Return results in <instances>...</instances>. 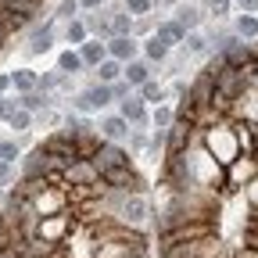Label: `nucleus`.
Here are the masks:
<instances>
[{"label":"nucleus","instance_id":"1","mask_svg":"<svg viewBox=\"0 0 258 258\" xmlns=\"http://www.w3.org/2000/svg\"><path fill=\"white\" fill-rule=\"evenodd\" d=\"M222 247L212 233L205 237H194V240H183V244H169V247H161V258H219Z\"/></svg>","mask_w":258,"mask_h":258},{"label":"nucleus","instance_id":"2","mask_svg":"<svg viewBox=\"0 0 258 258\" xmlns=\"http://www.w3.org/2000/svg\"><path fill=\"white\" fill-rule=\"evenodd\" d=\"M151 212L147 198H140V190H118L115 198V222H125V226H137L144 222Z\"/></svg>","mask_w":258,"mask_h":258},{"label":"nucleus","instance_id":"3","mask_svg":"<svg viewBox=\"0 0 258 258\" xmlns=\"http://www.w3.org/2000/svg\"><path fill=\"white\" fill-rule=\"evenodd\" d=\"M205 144H208V154H215V161L222 169L240 154V140H237V133H230V129H212L205 137Z\"/></svg>","mask_w":258,"mask_h":258},{"label":"nucleus","instance_id":"4","mask_svg":"<svg viewBox=\"0 0 258 258\" xmlns=\"http://www.w3.org/2000/svg\"><path fill=\"white\" fill-rule=\"evenodd\" d=\"M64 183L69 186H97L101 183V169L93 158H76L72 165H64Z\"/></svg>","mask_w":258,"mask_h":258},{"label":"nucleus","instance_id":"5","mask_svg":"<svg viewBox=\"0 0 258 258\" xmlns=\"http://www.w3.org/2000/svg\"><path fill=\"white\" fill-rule=\"evenodd\" d=\"M258 176V154H237L230 165H226V186H247Z\"/></svg>","mask_w":258,"mask_h":258},{"label":"nucleus","instance_id":"6","mask_svg":"<svg viewBox=\"0 0 258 258\" xmlns=\"http://www.w3.org/2000/svg\"><path fill=\"white\" fill-rule=\"evenodd\" d=\"M115 101V93H111V86L108 83H97V86H90V90H83L79 97H76V111H83V115H90V111H101V108H108Z\"/></svg>","mask_w":258,"mask_h":258},{"label":"nucleus","instance_id":"7","mask_svg":"<svg viewBox=\"0 0 258 258\" xmlns=\"http://www.w3.org/2000/svg\"><path fill=\"white\" fill-rule=\"evenodd\" d=\"M101 183L111 190H140V176L129 169V165H115V169H101Z\"/></svg>","mask_w":258,"mask_h":258},{"label":"nucleus","instance_id":"8","mask_svg":"<svg viewBox=\"0 0 258 258\" xmlns=\"http://www.w3.org/2000/svg\"><path fill=\"white\" fill-rule=\"evenodd\" d=\"M93 161H97V169H115V165H129V154H125L118 144H111V140H101V147H97Z\"/></svg>","mask_w":258,"mask_h":258},{"label":"nucleus","instance_id":"9","mask_svg":"<svg viewBox=\"0 0 258 258\" xmlns=\"http://www.w3.org/2000/svg\"><path fill=\"white\" fill-rule=\"evenodd\" d=\"M122 118H129V125H144L147 122V101L144 97H122Z\"/></svg>","mask_w":258,"mask_h":258},{"label":"nucleus","instance_id":"10","mask_svg":"<svg viewBox=\"0 0 258 258\" xmlns=\"http://www.w3.org/2000/svg\"><path fill=\"white\" fill-rule=\"evenodd\" d=\"M108 57H115V61H133L137 57V40L133 36H111L108 40Z\"/></svg>","mask_w":258,"mask_h":258},{"label":"nucleus","instance_id":"11","mask_svg":"<svg viewBox=\"0 0 258 258\" xmlns=\"http://www.w3.org/2000/svg\"><path fill=\"white\" fill-rule=\"evenodd\" d=\"M133 129H129V118H122V115H111V118H104L101 122V137L104 140H111V144H118V140H125Z\"/></svg>","mask_w":258,"mask_h":258},{"label":"nucleus","instance_id":"12","mask_svg":"<svg viewBox=\"0 0 258 258\" xmlns=\"http://www.w3.org/2000/svg\"><path fill=\"white\" fill-rule=\"evenodd\" d=\"M122 79H125L129 86H144V83L151 79V64H147V61H137V57L125 61V64H122Z\"/></svg>","mask_w":258,"mask_h":258},{"label":"nucleus","instance_id":"13","mask_svg":"<svg viewBox=\"0 0 258 258\" xmlns=\"http://www.w3.org/2000/svg\"><path fill=\"white\" fill-rule=\"evenodd\" d=\"M54 43V25H40V29H32V36H29V54H47Z\"/></svg>","mask_w":258,"mask_h":258},{"label":"nucleus","instance_id":"14","mask_svg":"<svg viewBox=\"0 0 258 258\" xmlns=\"http://www.w3.org/2000/svg\"><path fill=\"white\" fill-rule=\"evenodd\" d=\"M79 57H83V64H90V69H97L104 57H108V43H101V40H86L83 47H79Z\"/></svg>","mask_w":258,"mask_h":258},{"label":"nucleus","instance_id":"15","mask_svg":"<svg viewBox=\"0 0 258 258\" xmlns=\"http://www.w3.org/2000/svg\"><path fill=\"white\" fill-rule=\"evenodd\" d=\"M47 104H50V97H47L43 90H29V93H22V97H18V108H25V111H32V115L43 111Z\"/></svg>","mask_w":258,"mask_h":258},{"label":"nucleus","instance_id":"16","mask_svg":"<svg viewBox=\"0 0 258 258\" xmlns=\"http://www.w3.org/2000/svg\"><path fill=\"white\" fill-rule=\"evenodd\" d=\"M154 36L165 43V47H172V43H183V36H186V29L179 25V22H165V25H158V32Z\"/></svg>","mask_w":258,"mask_h":258},{"label":"nucleus","instance_id":"17","mask_svg":"<svg viewBox=\"0 0 258 258\" xmlns=\"http://www.w3.org/2000/svg\"><path fill=\"white\" fill-rule=\"evenodd\" d=\"M11 86H15L18 93H29V90H40V76L32 72V69H18V72L11 76Z\"/></svg>","mask_w":258,"mask_h":258},{"label":"nucleus","instance_id":"18","mask_svg":"<svg viewBox=\"0 0 258 258\" xmlns=\"http://www.w3.org/2000/svg\"><path fill=\"white\" fill-rule=\"evenodd\" d=\"M97 79H101V83H118L122 79V61H115V57H104L101 64H97Z\"/></svg>","mask_w":258,"mask_h":258},{"label":"nucleus","instance_id":"19","mask_svg":"<svg viewBox=\"0 0 258 258\" xmlns=\"http://www.w3.org/2000/svg\"><path fill=\"white\" fill-rule=\"evenodd\" d=\"M57 69H61V72H69V76H76V72L83 69V57H79V50H64V54L57 57Z\"/></svg>","mask_w":258,"mask_h":258},{"label":"nucleus","instance_id":"20","mask_svg":"<svg viewBox=\"0 0 258 258\" xmlns=\"http://www.w3.org/2000/svg\"><path fill=\"white\" fill-rule=\"evenodd\" d=\"M237 36H240V40L258 36V18H254V15H240V18H237Z\"/></svg>","mask_w":258,"mask_h":258},{"label":"nucleus","instance_id":"21","mask_svg":"<svg viewBox=\"0 0 258 258\" xmlns=\"http://www.w3.org/2000/svg\"><path fill=\"white\" fill-rule=\"evenodd\" d=\"M140 97H144L147 104H161V101H165V90H161L154 79H147V83L140 86Z\"/></svg>","mask_w":258,"mask_h":258},{"label":"nucleus","instance_id":"22","mask_svg":"<svg viewBox=\"0 0 258 258\" xmlns=\"http://www.w3.org/2000/svg\"><path fill=\"white\" fill-rule=\"evenodd\" d=\"M151 122H154V129H169V125L176 122V111H172V108H165V104H158V108H154V115H151Z\"/></svg>","mask_w":258,"mask_h":258},{"label":"nucleus","instance_id":"23","mask_svg":"<svg viewBox=\"0 0 258 258\" xmlns=\"http://www.w3.org/2000/svg\"><path fill=\"white\" fill-rule=\"evenodd\" d=\"M144 54H147V61H165V54H169V47L161 43L158 36H151L147 43H144Z\"/></svg>","mask_w":258,"mask_h":258},{"label":"nucleus","instance_id":"24","mask_svg":"<svg viewBox=\"0 0 258 258\" xmlns=\"http://www.w3.org/2000/svg\"><path fill=\"white\" fill-rule=\"evenodd\" d=\"M183 47H186V54H205V50H208V40L201 36V32H186V36H183Z\"/></svg>","mask_w":258,"mask_h":258},{"label":"nucleus","instance_id":"25","mask_svg":"<svg viewBox=\"0 0 258 258\" xmlns=\"http://www.w3.org/2000/svg\"><path fill=\"white\" fill-rule=\"evenodd\" d=\"M129 29H133V15H129V11H118V15L111 18V32H115V36H129Z\"/></svg>","mask_w":258,"mask_h":258},{"label":"nucleus","instance_id":"26","mask_svg":"<svg viewBox=\"0 0 258 258\" xmlns=\"http://www.w3.org/2000/svg\"><path fill=\"white\" fill-rule=\"evenodd\" d=\"M64 36H69V43H72V47H83V43H86V22H76V18H72Z\"/></svg>","mask_w":258,"mask_h":258},{"label":"nucleus","instance_id":"27","mask_svg":"<svg viewBox=\"0 0 258 258\" xmlns=\"http://www.w3.org/2000/svg\"><path fill=\"white\" fill-rule=\"evenodd\" d=\"M8 125H11V129H29V125H32V111H25V108H15V115L8 118Z\"/></svg>","mask_w":258,"mask_h":258},{"label":"nucleus","instance_id":"28","mask_svg":"<svg viewBox=\"0 0 258 258\" xmlns=\"http://www.w3.org/2000/svg\"><path fill=\"white\" fill-rule=\"evenodd\" d=\"M18 158H22V151H18L15 140H4V144H0V161H11V165H15Z\"/></svg>","mask_w":258,"mask_h":258},{"label":"nucleus","instance_id":"29","mask_svg":"<svg viewBox=\"0 0 258 258\" xmlns=\"http://www.w3.org/2000/svg\"><path fill=\"white\" fill-rule=\"evenodd\" d=\"M183 29H194V25H198L201 22V15H198V8H179V18H176Z\"/></svg>","mask_w":258,"mask_h":258},{"label":"nucleus","instance_id":"30","mask_svg":"<svg viewBox=\"0 0 258 258\" xmlns=\"http://www.w3.org/2000/svg\"><path fill=\"white\" fill-rule=\"evenodd\" d=\"M151 4H154V0H125V11L129 15H147Z\"/></svg>","mask_w":258,"mask_h":258},{"label":"nucleus","instance_id":"31","mask_svg":"<svg viewBox=\"0 0 258 258\" xmlns=\"http://www.w3.org/2000/svg\"><path fill=\"white\" fill-rule=\"evenodd\" d=\"M76 11H79V0H61V4H57V15L61 18H72Z\"/></svg>","mask_w":258,"mask_h":258},{"label":"nucleus","instance_id":"32","mask_svg":"<svg viewBox=\"0 0 258 258\" xmlns=\"http://www.w3.org/2000/svg\"><path fill=\"white\" fill-rule=\"evenodd\" d=\"M208 8L215 11V18H222V15H230V0H208Z\"/></svg>","mask_w":258,"mask_h":258},{"label":"nucleus","instance_id":"33","mask_svg":"<svg viewBox=\"0 0 258 258\" xmlns=\"http://www.w3.org/2000/svg\"><path fill=\"white\" fill-rule=\"evenodd\" d=\"M15 108H18V101H8V97H4V101H0V118L8 122V118L15 115Z\"/></svg>","mask_w":258,"mask_h":258},{"label":"nucleus","instance_id":"34","mask_svg":"<svg viewBox=\"0 0 258 258\" xmlns=\"http://www.w3.org/2000/svg\"><path fill=\"white\" fill-rule=\"evenodd\" d=\"M129 90H133V86H129L125 79H118V83H111V93H115V97H129Z\"/></svg>","mask_w":258,"mask_h":258},{"label":"nucleus","instance_id":"35","mask_svg":"<svg viewBox=\"0 0 258 258\" xmlns=\"http://www.w3.org/2000/svg\"><path fill=\"white\" fill-rule=\"evenodd\" d=\"M244 240H247V251H258V230H244Z\"/></svg>","mask_w":258,"mask_h":258},{"label":"nucleus","instance_id":"36","mask_svg":"<svg viewBox=\"0 0 258 258\" xmlns=\"http://www.w3.org/2000/svg\"><path fill=\"white\" fill-rule=\"evenodd\" d=\"M8 244H15V240L8 237V222H0V251H4Z\"/></svg>","mask_w":258,"mask_h":258},{"label":"nucleus","instance_id":"37","mask_svg":"<svg viewBox=\"0 0 258 258\" xmlns=\"http://www.w3.org/2000/svg\"><path fill=\"white\" fill-rule=\"evenodd\" d=\"M11 169H15L11 161H0V183H8V179H11Z\"/></svg>","mask_w":258,"mask_h":258},{"label":"nucleus","instance_id":"38","mask_svg":"<svg viewBox=\"0 0 258 258\" xmlns=\"http://www.w3.org/2000/svg\"><path fill=\"white\" fill-rule=\"evenodd\" d=\"M244 230H258V208H251V215H247V222H244Z\"/></svg>","mask_w":258,"mask_h":258},{"label":"nucleus","instance_id":"39","mask_svg":"<svg viewBox=\"0 0 258 258\" xmlns=\"http://www.w3.org/2000/svg\"><path fill=\"white\" fill-rule=\"evenodd\" d=\"M240 8H244V11L251 15V11H258V0H240Z\"/></svg>","mask_w":258,"mask_h":258},{"label":"nucleus","instance_id":"40","mask_svg":"<svg viewBox=\"0 0 258 258\" xmlns=\"http://www.w3.org/2000/svg\"><path fill=\"white\" fill-rule=\"evenodd\" d=\"M79 8H90V11H97V8H101V0H79Z\"/></svg>","mask_w":258,"mask_h":258},{"label":"nucleus","instance_id":"41","mask_svg":"<svg viewBox=\"0 0 258 258\" xmlns=\"http://www.w3.org/2000/svg\"><path fill=\"white\" fill-rule=\"evenodd\" d=\"M8 86H11V76H0V93H4Z\"/></svg>","mask_w":258,"mask_h":258},{"label":"nucleus","instance_id":"42","mask_svg":"<svg viewBox=\"0 0 258 258\" xmlns=\"http://www.w3.org/2000/svg\"><path fill=\"white\" fill-rule=\"evenodd\" d=\"M129 258H151L147 251H129Z\"/></svg>","mask_w":258,"mask_h":258},{"label":"nucleus","instance_id":"43","mask_svg":"<svg viewBox=\"0 0 258 258\" xmlns=\"http://www.w3.org/2000/svg\"><path fill=\"white\" fill-rule=\"evenodd\" d=\"M158 4H176V0H158Z\"/></svg>","mask_w":258,"mask_h":258},{"label":"nucleus","instance_id":"44","mask_svg":"<svg viewBox=\"0 0 258 258\" xmlns=\"http://www.w3.org/2000/svg\"><path fill=\"white\" fill-rule=\"evenodd\" d=\"M0 222H4V212H0Z\"/></svg>","mask_w":258,"mask_h":258},{"label":"nucleus","instance_id":"45","mask_svg":"<svg viewBox=\"0 0 258 258\" xmlns=\"http://www.w3.org/2000/svg\"><path fill=\"white\" fill-rule=\"evenodd\" d=\"M0 101H4V93H0Z\"/></svg>","mask_w":258,"mask_h":258}]
</instances>
